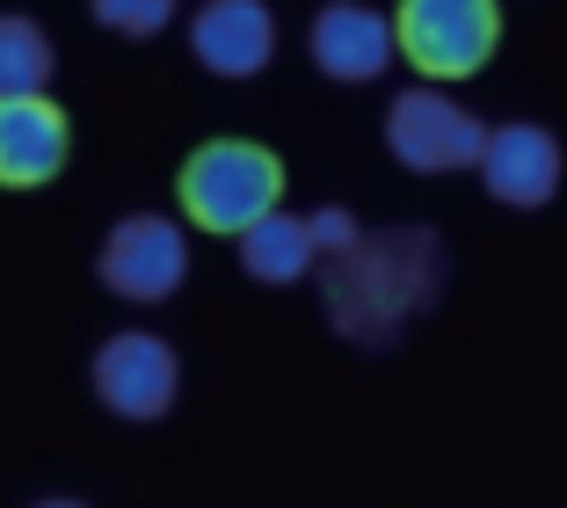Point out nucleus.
I'll return each mask as SVG.
<instances>
[{
	"label": "nucleus",
	"mask_w": 567,
	"mask_h": 508,
	"mask_svg": "<svg viewBox=\"0 0 567 508\" xmlns=\"http://www.w3.org/2000/svg\"><path fill=\"white\" fill-rule=\"evenodd\" d=\"M444 291V247L430 226H393V232H357V247L328 255V320L357 349L401 342L408 320L436 305Z\"/></svg>",
	"instance_id": "obj_1"
},
{
	"label": "nucleus",
	"mask_w": 567,
	"mask_h": 508,
	"mask_svg": "<svg viewBox=\"0 0 567 508\" xmlns=\"http://www.w3.org/2000/svg\"><path fill=\"white\" fill-rule=\"evenodd\" d=\"M183 211L204 232H248L262 211L284 204V160L248 138H212L183 160Z\"/></svg>",
	"instance_id": "obj_2"
},
{
	"label": "nucleus",
	"mask_w": 567,
	"mask_h": 508,
	"mask_svg": "<svg viewBox=\"0 0 567 508\" xmlns=\"http://www.w3.org/2000/svg\"><path fill=\"white\" fill-rule=\"evenodd\" d=\"M502 37L495 0H401L393 44L408 51V66L430 81H466L487 66V51Z\"/></svg>",
	"instance_id": "obj_3"
},
{
	"label": "nucleus",
	"mask_w": 567,
	"mask_h": 508,
	"mask_svg": "<svg viewBox=\"0 0 567 508\" xmlns=\"http://www.w3.org/2000/svg\"><path fill=\"white\" fill-rule=\"evenodd\" d=\"M385 146H393L401 167H415V175H451V167H481L487 124L466 102H451L444 87H408L385 110Z\"/></svg>",
	"instance_id": "obj_4"
},
{
	"label": "nucleus",
	"mask_w": 567,
	"mask_h": 508,
	"mask_svg": "<svg viewBox=\"0 0 567 508\" xmlns=\"http://www.w3.org/2000/svg\"><path fill=\"white\" fill-rule=\"evenodd\" d=\"M95 277L117 298H132V305H161V298L183 291V277H189L183 226H175V218H153V211H132L124 226H110V240H102V255H95Z\"/></svg>",
	"instance_id": "obj_5"
},
{
	"label": "nucleus",
	"mask_w": 567,
	"mask_h": 508,
	"mask_svg": "<svg viewBox=\"0 0 567 508\" xmlns=\"http://www.w3.org/2000/svg\"><path fill=\"white\" fill-rule=\"evenodd\" d=\"M175 393H183V363H175V349L161 342V334H110V342L95 349V400L110 414H124V422H161L167 407H175Z\"/></svg>",
	"instance_id": "obj_6"
},
{
	"label": "nucleus",
	"mask_w": 567,
	"mask_h": 508,
	"mask_svg": "<svg viewBox=\"0 0 567 508\" xmlns=\"http://www.w3.org/2000/svg\"><path fill=\"white\" fill-rule=\"evenodd\" d=\"M66 110L44 95H8L0 102V189H44L66 167Z\"/></svg>",
	"instance_id": "obj_7"
},
{
	"label": "nucleus",
	"mask_w": 567,
	"mask_h": 508,
	"mask_svg": "<svg viewBox=\"0 0 567 508\" xmlns=\"http://www.w3.org/2000/svg\"><path fill=\"white\" fill-rule=\"evenodd\" d=\"M481 182H487V197L509 204V211L553 204V189H560V146H553V132H538V124H502V132H487Z\"/></svg>",
	"instance_id": "obj_8"
},
{
	"label": "nucleus",
	"mask_w": 567,
	"mask_h": 508,
	"mask_svg": "<svg viewBox=\"0 0 567 508\" xmlns=\"http://www.w3.org/2000/svg\"><path fill=\"white\" fill-rule=\"evenodd\" d=\"M189 51H197V66L218 73V81H248V73H262L269 51H277L269 8L262 0H204V15L189 22Z\"/></svg>",
	"instance_id": "obj_9"
},
{
	"label": "nucleus",
	"mask_w": 567,
	"mask_h": 508,
	"mask_svg": "<svg viewBox=\"0 0 567 508\" xmlns=\"http://www.w3.org/2000/svg\"><path fill=\"white\" fill-rule=\"evenodd\" d=\"M306 44H313V66L328 81H379L385 59H393V22L379 8H364V0H334V8L313 15Z\"/></svg>",
	"instance_id": "obj_10"
},
{
	"label": "nucleus",
	"mask_w": 567,
	"mask_h": 508,
	"mask_svg": "<svg viewBox=\"0 0 567 508\" xmlns=\"http://www.w3.org/2000/svg\"><path fill=\"white\" fill-rule=\"evenodd\" d=\"M240 240V269H248L255 283H299L306 269L320 262V240H313V218L299 211H262L248 232H234Z\"/></svg>",
	"instance_id": "obj_11"
},
{
	"label": "nucleus",
	"mask_w": 567,
	"mask_h": 508,
	"mask_svg": "<svg viewBox=\"0 0 567 508\" xmlns=\"http://www.w3.org/2000/svg\"><path fill=\"white\" fill-rule=\"evenodd\" d=\"M51 87V37L30 15H0V102Z\"/></svg>",
	"instance_id": "obj_12"
},
{
	"label": "nucleus",
	"mask_w": 567,
	"mask_h": 508,
	"mask_svg": "<svg viewBox=\"0 0 567 508\" xmlns=\"http://www.w3.org/2000/svg\"><path fill=\"white\" fill-rule=\"evenodd\" d=\"M87 8H95L102 30H117V37H153L175 15V0H87Z\"/></svg>",
	"instance_id": "obj_13"
},
{
	"label": "nucleus",
	"mask_w": 567,
	"mask_h": 508,
	"mask_svg": "<svg viewBox=\"0 0 567 508\" xmlns=\"http://www.w3.org/2000/svg\"><path fill=\"white\" fill-rule=\"evenodd\" d=\"M357 218L350 211H313V240H320V262H328V255H342V247H357Z\"/></svg>",
	"instance_id": "obj_14"
},
{
	"label": "nucleus",
	"mask_w": 567,
	"mask_h": 508,
	"mask_svg": "<svg viewBox=\"0 0 567 508\" xmlns=\"http://www.w3.org/2000/svg\"><path fill=\"white\" fill-rule=\"evenodd\" d=\"M37 508H87V501H37Z\"/></svg>",
	"instance_id": "obj_15"
}]
</instances>
